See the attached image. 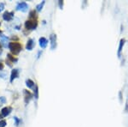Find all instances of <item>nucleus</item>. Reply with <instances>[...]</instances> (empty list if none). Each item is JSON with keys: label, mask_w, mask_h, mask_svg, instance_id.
Here are the masks:
<instances>
[{"label": "nucleus", "mask_w": 128, "mask_h": 127, "mask_svg": "<svg viewBox=\"0 0 128 127\" xmlns=\"http://www.w3.org/2000/svg\"><path fill=\"white\" fill-rule=\"evenodd\" d=\"M1 40H2V43L3 44V46H7L6 42L8 41V38H7V37H5V36H3V35H1Z\"/></svg>", "instance_id": "obj_13"}, {"label": "nucleus", "mask_w": 128, "mask_h": 127, "mask_svg": "<svg viewBox=\"0 0 128 127\" xmlns=\"http://www.w3.org/2000/svg\"><path fill=\"white\" fill-rule=\"evenodd\" d=\"M125 42H126V40L125 39H121L120 41V45H119V49H118V57L120 58L121 56V52H122V49H123V46L125 45Z\"/></svg>", "instance_id": "obj_7"}, {"label": "nucleus", "mask_w": 128, "mask_h": 127, "mask_svg": "<svg viewBox=\"0 0 128 127\" xmlns=\"http://www.w3.org/2000/svg\"><path fill=\"white\" fill-rule=\"evenodd\" d=\"M8 59H10L11 62H13V63H14V62H17V60H18L17 59H16V58L13 57L11 54H8Z\"/></svg>", "instance_id": "obj_14"}, {"label": "nucleus", "mask_w": 128, "mask_h": 127, "mask_svg": "<svg viewBox=\"0 0 128 127\" xmlns=\"http://www.w3.org/2000/svg\"><path fill=\"white\" fill-rule=\"evenodd\" d=\"M13 17H14V12H9V11H6V12H4L3 15V20H5V21H7V22L11 21Z\"/></svg>", "instance_id": "obj_4"}, {"label": "nucleus", "mask_w": 128, "mask_h": 127, "mask_svg": "<svg viewBox=\"0 0 128 127\" xmlns=\"http://www.w3.org/2000/svg\"><path fill=\"white\" fill-rule=\"evenodd\" d=\"M35 46V43H34V40H33V39H29L27 43V46H26V47H27V50H29V51H31V50H33V46Z\"/></svg>", "instance_id": "obj_9"}, {"label": "nucleus", "mask_w": 128, "mask_h": 127, "mask_svg": "<svg viewBox=\"0 0 128 127\" xmlns=\"http://www.w3.org/2000/svg\"><path fill=\"white\" fill-rule=\"evenodd\" d=\"M28 9V5L26 2H21L19 3L17 5H16V10H21L22 12H26Z\"/></svg>", "instance_id": "obj_3"}, {"label": "nucleus", "mask_w": 128, "mask_h": 127, "mask_svg": "<svg viewBox=\"0 0 128 127\" xmlns=\"http://www.w3.org/2000/svg\"><path fill=\"white\" fill-rule=\"evenodd\" d=\"M2 117H3V116H2V114H0V119H1Z\"/></svg>", "instance_id": "obj_25"}, {"label": "nucleus", "mask_w": 128, "mask_h": 127, "mask_svg": "<svg viewBox=\"0 0 128 127\" xmlns=\"http://www.w3.org/2000/svg\"><path fill=\"white\" fill-rule=\"evenodd\" d=\"M3 65L1 63H0V70H3Z\"/></svg>", "instance_id": "obj_23"}, {"label": "nucleus", "mask_w": 128, "mask_h": 127, "mask_svg": "<svg viewBox=\"0 0 128 127\" xmlns=\"http://www.w3.org/2000/svg\"><path fill=\"white\" fill-rule=\"evenodd\" d=\"M2 53V46H1V43H0V54Z\"/></svg>", "instance_id": "obj_24"}, {"label": "nucleus", "mask_w": 128, "mask_h": 127, "mask_svg": "<svg viewBox=\"0 0 128 127\" xmlns=\"http://www.w3.org/2000/svg\"><path fill=\"white\" fill-rule=\"evenodd\" d=\"M23 93H24V96H25V102L26 103H28L29 100L33 98V95L27 90H24Z\"/></svg>", "instance_id": "obj_8"}, {"label": "nucleus", "mask_w": 128, "mask_h": 127, "mask_svg": "<svg viewBox=\"0 0 128 127\" xmlns=\"http://www.w3.org/2000/svg\"><path fill=\"white\" fill-rule=\"evenodd\" d=\"M26 85L27 86V88L32 89V88H33V86H34V83H33L31 79H27V81H26Z\"/></svg>", "instance_id": "obj_12"}, {"label": "nucleus", "mask_w": 128, "mask_h": 127, "mask_svg": "<svg viewBox=\"0 0 128 127\" xmlns=\"http://www.w3.org/2000/svg\"><path fill=\"white\" fill-rule=\"evenodd\" d=\"M0 33H1V31H0Z\"/></svg>", "instance_id": "obj_26"}, {"label": "nucleus", "mask_w": 128, "mask_h": 127, "mask_svg": "<svg viewBox=\"0 0 128 127\" xmlns=\"http://www.w3.org/2000/svg\"><path fill=\"white\" fill-rule=\"evenodd\" d=\"M38 26V22H37L36 20H29V21H27L25 22V27L27 29H29V30H33V29H35Z\"/></svg>", "instance_id": "obj_2"}, {"label": "nucleus", "mask_w": 128, "mask_h": 127, "mask_svg": "<svg viewBox=\"0 0 128 127\" xmlns=\"http://www.w3.org/2000/svg\"><path fill=\"white\" fill-rule=\"evenodd\" d=\"M18 76H19V70H18L17 69H14V70H12V71H11V75H10V82L11 83H12L16 78H17Z\"/></svg>", "instance_id": "obj_6"}, {"label": "nucleus", "mask_w": 128, "mask_h": 127, "mask_svg": "<svg viewBox=\"0 0 128 127\" xmlns=\"http://www.w3.org/2000/svg\"><path fill=\"white\" fill-rule=\"evenodd\" d=\"M6 100H5L4 97H0V106L3 105V103H5Z\"/></svg>", "instance_id": "obj_19"}, {"label": "nucleus", "mask_w": 128, "mask_h": 127, "mask_svg": "<svg viewBox=\"0 0 128 127\" xmlns=\"http://www.w3.org/2000/svg\"><path fill=\"white\" fill-rule=\"evenodd\" d=\"M11 111H12V108L10 107V106H6V107H3V109H2V111H1L2 116H3V117L8 116V115L11 113Z\"/></svg>", "instance_id": "obj_5"}, {"label": "nucleus", "mask_w": 128, "mask_h": 127, "mask_svg": "<svg viewBox=\"0 0 128 127\" xmlns=\"http://www.w3.org/2000/svg\"><path fill=\"white\" fill-rule=\"evenodd\" d=\"M6 121L5 120H1L0 121V127H5L6 126Z\"/></svg>", "instance_id": "obj_18"}, {"label": "nucleus", "mask_w": 128, "mask_h": 127, "mask_svg": "<svg viewBox=\"0 0 128 127\" xmlns=\"http://www.w3.org/2000/svg\"><path fill=\"white\" fill-rule=\"evenodd\" d=\"M47 44H48L47 39H45L44 37H41V38L39 39V46H41L42 48H45Z\"/></svg>", "instance_id": "obj_10"}, {"label": "nucleus", "mask_w": 128, "mask_h": 127, "mask_svg": "<svg viewBox=\"0 0 128 127\" xmlns=\"http://www.w3.org/2000/svg\"><path fill=\"white\" fill-rule=\"evenodd\" d=\"M9 48L10 49L13 54H18L21 50V46L20 43L17 42H10L9 44Z\"/></svg>", "instance_id": "obj_1"}, {"label": "nucleus", "mask_w": 128, "mask_h": 127, "mask_svg": "<svg viewBox=\"0 0 128 127\" xmlns=\"http://www.w3.org/2000/svg\"><path fill=\"white\" fill-rule=\"evenodd\" d=\"M44 1H42V3H40L39 4L37 5V10L38 11H40L43 9V6H44Z\"/></svg>", "instance_id": "obj_16"}, {"label": "nucleus", "mask_w": 128, "mask_h": 127, "mask_svg": "<svg viewBox=\"0 0 128 127\" xmlns=\"http://www.w3.org/2000/svg\"><path fill=\"white\" fill-rule=\"evenodd\" d=\"M62 4H63V2H62V1H59V5H60L61 9H62Z\"/></svg>", "instance_id": "obj_22"}, {"label": "nucleus", "mask_w": 128, "mask_h": 127, "mask_svg": "<svg viewBox=\"0 0 128 127\" xmlns=\"http://www.w3.org/2000/svg\"><path fill=\"white\" fill-rule=\"evenodd\" d=\"M51 49H54V48L55 47V44H56V36H55V34H51Z\"/></svg>", "instance_id": "obj_11"}, {"label": "nucleus", "mask_w": 128, "mask_h": 127, "mask_svg": "<svg viewBox=\"0 0 128 127\" xmlns=\"http://www.w3.org/2000/svg\"><path fill=\"white\" fill-rule=\"evenodd\" d=\"M35 16H36V11L35 10H32L30 13H29V17L30 18L35 17Z\"/></svg>", "instance_id": "obj_17"}, {"label": "nucleus", "mask_w": 128, "mask_h": 127, "mask_svg": "<svg viewBox=\"0 0 128 127\" xmlns=\"http://www.w3.org/2000/svg\"><path fill=\"white\" fill-rule=\"evenodd\" d=\"M34 97L36 99L38 98V88L37 85H35V89H34Z\"/></svg>", "instance_id": "obj_15"}, {"label": "nucleus", "mask_w": 128, "mask_h": 127, "mask_svg": "<svg viewBox=\"0 0 128 127\" xmlns=\"http://www.w3.org/2000/svg\"><path fill=\"white\" fill-rule=\"evenodd\" d=\"M14 119H15V121H16V126H18V125H19L20 120L17 119V117H15V118H14Z\"/></svg>", "instance_id": "obj_21"}, {"label": "nucleus", "mask_w": 128, "mask_h": 127, "mask_svg": "<svg viewBox=\"0 0 128 127\" xmlns=\"http://www.w3.org/2000/svg\"><path fill=\"white\" fill-rule=\"evenodd\" d=\"M3 9H4V3H0V12H1L2 10H3Z\"/></svg>", "instance_id": "obj_20"}]
</instances>
